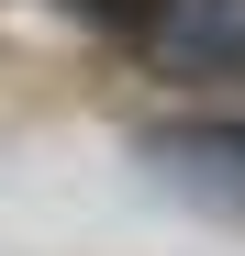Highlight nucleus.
Wrapping results in <instances>:
<instances>
[{"label": "nucleus", "instance_id": "f03ea898", "mask_svg": "<svg viewBox=\"0 0 245 256\" xmlns=\"http://www.w3.org/2000/svg\"><path fill=\"white\" fill-rule=\"evenodd\" d=\"M145 56L168 78H245V0H168Z\"/></svg>", "mask_w": 245, "mask_h": 256}, {"label": "nucleus", "instance_id": "7ed1b4c3", "mask_svg": "<svg viewBox=\"0 0 245 256\" xmlns=\"http://www.w3.org/2000/svg\"><path fill=\"white\" fill-rule=\"evenodd\" d=\"M67 12L90 22V34H122V45H145V34H156V12H168V0H67Z\"/></svg>", "mask_w": 245, "mask_h": 256}, {"label": "nucleus", "instance_id": "f257e3e1", "mask_svg": "<svg viewBox=\"0 0 245 256\" xmlns=\"http://www.w3.org/2000/svg\"><path fill=\"white\" fill-rule=\"evenodd\" d=\"M134 156H145V178H168L190 212L245 223V122H145Z\"/></svg>", "mask_w": 245, "mask_h": 256}]
</instances>
